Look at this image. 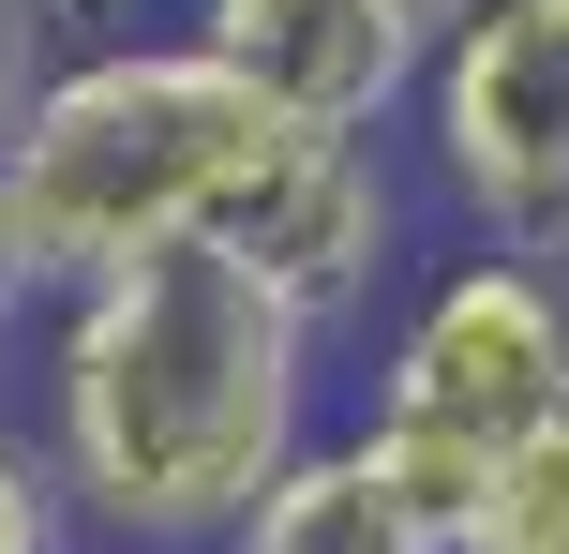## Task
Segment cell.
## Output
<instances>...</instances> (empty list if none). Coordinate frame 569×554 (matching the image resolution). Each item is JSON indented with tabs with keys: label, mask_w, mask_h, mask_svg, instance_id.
<instances>
[{
	"label": "cell",
	"mask_w": 569,
	"mask_h": 554,
	"mask_svg": "<svg viewBox=\"0 0 569 554\" xmlns=\"http://www.w3.org/2000/svg\"><path fill=\"white\" fill-rule=\"evenodd\" d=\"M180 30L284 135H390V105H420V60H435L390 0H196Z\"/></svg>",
	"instance_id": "8992f818"
},
{
	"label": "cell",
	"mask_w": 569,
	"mask_h": 554,
	"mask_svg": "<svg viewBox=\"0 0 569 554\" xmlns=\"http://www.w3.org/2000/svg\"><path fill=\"white\" fill-rule=\"evenodd\" d=\"M226 554H435V540H420V510L375 480V450H360V435H315Z\"/></svg>",
	"instance_id": "52a82bcc"
},
{
	"label": "cell",
	"mask_w": 569,
	"mask_h": 554,
	"mask_svg": "<svg viewBox=\"0 0 569 554\" xmlns=\"http://www.w3.org/2000/svg\"><path fill=\"white\" fill-rule=\"evenodd\" d=\"M420 180L465 240L569 255V0H480L420 60Z\"/></svg>",
	"instance_id": "277c9868"
},
{
	"label": "cell",
	"mask_w": 569,
	"mask_h": 554,
	"mask_svg": "<svg viewBox=\"0 0 569 554\" xmlns=\"http://www.w3.org/2000/svg\"><path fill=\"white\" fill-rule=\"evenodd\" d=\"M0 315H16V300H0Z\"/></svg>",
	"instance_id": "7c38bea8"
},
{
	"label": "cell",
	"mask_w": 569,
	"mask_h": 554,
	"mask_svg": "<svg viewBox=\"0 0 569 554\" xmlns=\"http://www.w3.org/2000/svg\"><path fill=\"white\" fill-rule=\"evenodd\" d=\"M226 255L330 345V330H360L375 300H405V165L375 135H300L256 195H240Z\"/></svg>",
	"instance_id": "5b68a950"
},
{
	"label": "cell",
	"mask_w": 569,
	"mask_h": 554,
	"mask_svg": "<svg viewBox=\"0 0 569 554\" xmlns=\"http://www.w3.org/2000/svg\"><path fill=\"white\" fill-rule=\"evenodd\" d=\"M76 16H136V0H76Z\"/></svg>",
	"instance_id": "8fae6325"
},
{
	"label": "cell",
	"mask_w": 569,
	"mask_h": 554,
	"mask_svg": "<svg viewBox=\"0 0 569 554\" xmlns=\"http://www.w3.org/2000/svg\"><path fill=\"white\" fill-rule=\"evenodd\" d=\"M315 390H330V345L226 240H180L46 315V360H30L46 435L30 450L90 554H226L270 510V480L330 435Z\"/></svg>",
	"instance_id": "6da1fadb"
},
{
	"label": "cell",
	"mask_w": 569,
	"mask_h": 554,
	"mask_svg": "<svg viewBox=\"0 0 569 554\" xmlns=\"http://www.w3.org/2000/svg\"><path fill=\"white\" fill-rule=\"evenodd\" d=\"M284 150L300 135L196 30H166V46H136V30L76 46L16 105V135H0V300H46L60 315V300L120 285V270L180 255V240H226L240 195Z\"/></svg>",
	"instance_id": "7a4b0ae2"
},
{
	"label": "cell",
	"mask_w": 569,
	"mask_h": 554,
	"mask_svg": "<svg viewBox=\"0 0 569 554\" xmlns=\"http://www.w3.org/2000/svg\"><path fill=\"white\" fill-rule=\"evenodd\" d=\"M390 16H405V30H420V46H450V30H465V16H480V0H390Z\"/></svg>",
	"instance_id": "30bf717a"
},
{
	"label": "cell",
	"mask_w": 569,
	"mask_h": 554,
	"mask_svg": "<svg viewBox=\"0 0 569 554\" xmlns=\"http://www.w3.org/2000/svg\"><path fill=\"white\" fill-rule=\"evenodd\" d=\"M465 554H569V435H540L510 480H495V510H480Z\"/></svg>",
	"instance_id": "ba28073f"
},
{
	"label": "cell",
	"mask_w": 569,
	"mask_h": 554,
	"mask_svg": "<svg viewBox=\"0 0 569 554\" xmlns=\"http://www.w3.org/2000/svg\"><path fill=\"white\" fill-rule=\"evenodd\" d=\"M345 435L375 450L405 510H420L435 554L480 540L495 480L540 435H569V255H525V240H465L375 330V375Z\"/></svg>",
	"instance_id": "3957f363"
},
{
	"label": "cell",
	"mask_w": 569,
	"mask_h": 554,
	"mask_svg": "<svg viewBox=\"0 0 569 554\" xmlns=\"http://www.w3.org/2000/svg\"><path fill=\"white\" fill-rule=\"evenodd\" d=\"M0 554H90L60 480H46V450H16V435H0Z\"/></svg>",
	"instance_id": "9c48e42d"
}]
</instances>
